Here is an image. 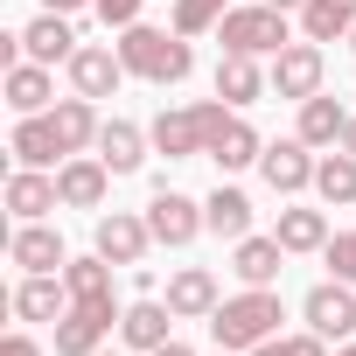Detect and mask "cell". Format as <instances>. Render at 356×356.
<instances>
[{
    "label": "cell",
    "mask_w": 356,
    "mask_h": 356,
    "mask_svg": "<svg viewBox=\"0 0 356 356\" xmlns=\"http://www.w3.org/2000/svg\"><path fill=\"white\" fill-rule=\"evenodd\" d=\"M210 335H217V349H231V356L273 342V335H280V293H273V286H245L238 300H217Z\"/></svg>",
    "instance_id": "6da1fadb"
},
{
    "label": "cell",
    "mask_w": 356,
    "mask_h": 356,
    "mask_svg": "<svg viewBox=\"0 0 356 356\" xmlns=\"http://www.w3.org/2000/svg\"><path fill=\"white\" fill-rule=\"evenodd\" d=\"M119 56H126V70L133 77H147V84H182L189 70H196V56H189V35H168V29H126V42H119Z\"/></svg>",
    "instance_id": "7a4b0ae2"
},
{
    "label": "cell",
    "mask_w": 356,
    "mask_h": 356,
    "mask_svg": "<svg viewBox=\"0 0 356 356\" xmlns=\"http://www.w3.org/2000/svg\"><path fill=\"white\" fill-rule=\"evenodd\" d=\"M231 119V105L217 98V105H189V112H161L154 119V154H168V161H196V154H210V133Z\"/></svg>",
    "instance_id": "3957f363"
},
{
    "label": "cell",
    "mask_w": 356,
    "mask_h": 356,
    "mask_svg": "<svg viewBox=\"0 0 356 356\" xmlns=\"http://www.w3.org/2000/svg\"><path fill=\"white\" fill-rule=\"evenodd\" d=\"M217 35H224V49L231 56H280L293 35H286V8H231L224 22H217Z\"/></svg>",
    "instance_id": "277c9868"
},
{
    "label": "cell",
    "mask_w": 356,
    "mask_h": 356,
    "mask_svg": "<svg viewBox=\"0 0 356 356\" xmlns=\"http://www.w3.org/2000/svg\"><path fill=\"white\" fill-rule=\"evenodd\" d=\"M147 231H154V245H196V231H210V217H203V203H189L182 189H161V196L147 203Z\"/></svg>",
    "instance_id": "5b68a950"
},
{
    "label": "cell",
    "mask_w": 356,
    "mask_h": 356,
    "mask_svg": "<svg viewBox=\"0 0 356 356\" xmlns=\"http://www.w3.org/2000/svg\"><path fill=\"white\" fill-rule=\"evenodd\" d=\"M300 314H307V328L314 335H356V293H349V280H321L307 300H300Z\"/></svg>",
    "instance_id": "8992f818"
},
{
    "label": "cell",
    "mask_w": 356,
    "mask_h": 356,
    "mask_svg": "<svg viewBox=\"0 0 356 356\" xmlns=\"http://www.w3.org/2000/svg\"><path fill=\"white\" fill-rule=\"evenodd\" d=\"M273 91L280 98H314L321 91V42H286L273 56Z\"/></svg>",
    "instance_id": "52a82bcc"
},
{
    "label": "cell",
    "mask_w": 356,
    "mask_h": 356,
    "mask_svg": "<svg viewBox=\"0 0 356 356\" xmlns=\"http://www.w3.org/2000/svg\"><path fill=\"white\" fill-rule=\"evenodd\" d=\"M259 168H266V182H273L280 196L314 189V154H307V140H273V147L259 154Z\"/></svg>",
    "instance_id": "ba28073f"
},
{
    "label": "cell",
    "mask_w": 356,
    "mask_h": 356,
    "mask_svg": "<svg viewBox=\"0 0 356 356\" xmlns=\"http://www.w3.org/2000/svg\"><path fill=\"white\" fill-rule=\"evenodd\" d=\"M147 245H154L147 217H126V210L98 217V259H112V266H140V259H147Z\"/></svg>",
    "instance_id": "9c48e42d"
},
{
    "label": "cell",
    "mask_w": 356,
    "mask_h": 356,
    "mask_svg": "<svg viewBox=\"0 0 356 356\" xmlns=\"http://www.w3.org/2000/svg\"><path fill=\"white\" fill-rule=\"evenodd\" d=\"M63 286H70V307H91V314L119 321L112 314V259H70L63 266Z\"/></svg>",
    "instance_id": "30bf717a"
},
{
    "label": "cell",
    "mask_w": 356,
    "mask_h": 356,
    "mask_svg": "<svg viewBox=\"0 0 356 356\" xmlns=\"http://www.w3.org/2000/svg\"><path fill=\"white\" fill-rule=\"evenodd\" d=\"M56 189H63V210H98V203H105V189H112V168H105V161L70 154V161L56 168Z\"/></svg>",
    "instance_id": "8fae6325"
},
{
    "label": "cell",
    "mask_w": 356,
    "mask_h": 356,
    "mask_svg": "<svg viewBox=\"0 0 356 356\" xmlns=\"http://www.w3.org/2000/svg\"><path fill=\"white\" fill-rule=\"evenodd\" d=\"M56 203H63L56 175H42V168H15V175H8V210H15L22 224H42Z\"/></svg>",
    "instance_id": "7c38bea8"
},
{
    "label": "cell",
    "mask_w": 356,
    "mask_h": 356,
    "mask_svg": "<svg viewBox=\"0 0 356 356\" xmlns=\"http://www.w3.org/2000/svg\"><path fill=\"white\" fill-rule=\"evenodd\" d=\"M168 307H175V321H210L217 314V273L210 266H182L168 280Z\"/></svg>",
    "instance_id": "4fadbf2b"
},
{
    "label": "cell",
    "mask_w": 356,
    "mask_h": 356,
    "mask_svg": "<svg viewBox=\"0 0 356 356\" xmlns=\"http://www.w3.org/2000/svg\"><path fill=\"white\" fill-rule=\"evenodd\" d=\"M126 77H133V70H126V56H112V49H77V56H70L77 98H112Z\"/></svg>",
    "instance_id": "5bb4252c"
},
{
    "label": "cell",
    "mask_w": 356,
    "mask_h": 356,
    "mask_svg": "<svg viewBox=\"0 0 356 356\" xmlns=\"http://www.w3.org/2000/svg\"><path fill=\"white\" fill-rule=\"evenodd\" d=\"M22 56H29V63H70V56H77L70 15H49V8H42V22L22 29Z\"/></svg>",
    "instance_id": "9a60e30c"
},
{
    "label": "cell",
    "mask_w": 356,
    "mask_h": 356,
    "mask_svg": "<svg viewBox=\"0 0 356 356\" xmlns=\"http://www.w3.org/2000/svg\"><path fill=\"white\" fill-rule=\"evenodd\" d=\"M8 147H15V161H22V168H56V161H63V133H56V119H49V112H29V119L15 126V140H8Z\"/></svg>",
    "instance_id": "2e32d148"
},
{
    "label": "cell",
    "mask_w": 356,
    "mask_h": 356,
    "mask_svg": "<svg viewBox=\"0 0 356 356\" xmlns=\"http://www.w3.org/2000/svg\"><path fill=\"white\" fill-rule=\"evenodd\" d=\"M8 259H15L22 273H56V266H70V252H63V238H56L49 224H22V231L8 238Z\"/></svg>",
    "instance_id": "e0dca14e"
},
{
    "label": "cell",
    "mask_w": 356,
    "mask_h": 356,
    "mask_svg": "<svg viewBox=\"0 0 356 356\" xmlns=\"http://www.w3.org/2000/svg\"><path fill=\"white\" fill-rule=\"evenodd\" d=\"M15 314H22V321H63V314H70V286H63L56 273H29V280L15 286Z\"/></svg>",
    "instance_id": "ac0fdd59"
},
{
    "label": "cell",
    "mask_w": 356,
    "mask_h": 356,
    "mask_svg": "<svg viewBox=\"0 0 356 356\" xmlns=\"http://www.w3.org/2000/svg\"><path fill=\"white\" fill-rule=\"evenodd\" d=\"M147 140H154V133H140L133 119H105V126H98V161H105L112 175H133V168L147 161Z\"/></svg>",
    "instance_id": "d6986e66"
},
{
    "label": "cell",
    "mask_w": 356,
    "mask_h": 356,
    "mask_svg": "<svg viewBox=\"0 0 356 356\" xmlns=\"http://www.w3.org/2000/svg\"><path fill=\"white\" fill-rule=\"evenodd\" d=\"M259 154H266V140H259V133H252V126H245L238 112H231V119H224V126L210 133V161H217L224 175H238V168H252Z\"/></svg>",
    "instance_id": "ffe728a7"
},
{
    "label": "cell",
    "mask_w": 356,
    "mask_h": 356,
    "mask_svg": "<svg viewBox=\"0 0 356 356\" xmlns=\"http://www.w3.org/2000/svg\"><path fill=\"white\" fill-rule=\"evenodd\" d=\"M280 259H286V245H280V238H238L231 273H238L245 286H273V280H280Z\"/></svg>",
    "instance_id": "44dd1931"
},
{
    "label": "cell",
    "mask_w": 356,
    "mask_h": 356,
    "mask_svg": "<svg viewBox=\"0 0 356 356\" xmlns=\"http://www.w3.org/2000/svg\"><path fill=\"white\" fill-rule=\"evenodd\" d=\"M168 321H175L168 300H133V307L119 314V335H126V349H161V342H168Z\"/></svg>",
    "instance_id": "7402d4cb"
},
{
    "label": "cell",
    "mask_w": 356,
    "mask_h": 356,
    "mask_svg": "<svg viewBox=\"0 0 356 356\" xmlns=\"http://www.w3.org/2000/svg\"><path fill=\"white\" fill-rule=\"evenodd\" d=\"M266 84H273V77L259 70V56H231V49H224V63H217V98H224V105H252Z\"/></svg>",
    "instance_id": "603a6c76"
},
{
    "label": "cell",
    "mask_w": 356,
    "mask_h": 356,
    "mask_svg": "<svg viewBox=\"0 0 356 356\" xmlns=\"http://www.w3.org/2000/svg\"><path fill=\"white\" fill-rule=\"evenodd\" d=\"M49 119H56V133H63V154H84V147H98V112H91V98H56L49 105Z\"/></svg>",
    "instance_id": "cb8c5ba5"
},
{
    "label": "cell",
    "mask_w": 356,
    "mask_h": 356,
    "mask_svg": "<svg viewBox=\"0 0 356 356\" xmlns=\"http://www.w3.org/2000/svg\"><path fill=\"white\" fill-rule=\"evenodd\" d=\"M112 335V321L105 314H91V307H70L63 321H56V356H98V342Z\"/></svg>",
    "instance_id": "d4e9b609"
},
{
    "label": "cell",
    "mask_w": 356,
    "mask_h": 356,
    "mask_svg": "<svg viewBox=\"0 0 356 356\" xmlns=\"http://www.w3.org/2000/svg\"><path fill=\"white\" fill-rule=\"evenodd\" d=\"M342 126H349V112H342L328 91L300 98V140H307V147H335V140H342Z\"/></svg>",
    "instance_id": "484cf974"
},
{
    "label": "cell",
    "mask_w": 356,
    "mask_h": 356,
    "mask_svg": "<svg viewBox=\"0 0 356 356\" xmlns=\"http://www.w3.org/2000/svg\"><path fill=\"white\" fill-rule=\"evenodd\" d=\"M300 29H307V42H342L356 29V0H307Z\"/></svg>",
    "instance_id": "4316f807"
},
{
    "label": "cell",
    "mask_w": 356,
    "mask_h": 356,
    "mask_svg": "<svg viewBox=\"0 0 356 356\" xmlns=\"http://www.w3.org/2000/svg\"><path fill=\"white\" fill-rule=\"evenodd\" d=\"M49 91H56V84H49V63H15V70H8V105H15L22 119H29V112H49Z\"/></svg>",
    "instance_id": "83f0119b"
},
{
    "label": "cell",
    "mask_w": 356,
    "mask_h": 356,
    "mask_svg": "<svg viewBox=\"0 0 356 356\" xmlns=\"http://www.w3.org/2000/svg\"><path fill=\"white\" fill-rule=\"evenodd\" d=\"M203 217H210L217 238H252V203H245V189H217V196L203 203Z\"/></svg>",
    "instance_id": "f1b7e54d"
},
{
    "label": "cell",
    "mask_w": 356,
    "mask_h": 356,
    "mask_svg": "<svg viewBox=\"0 0 356 356\" xmlns=\"http://www.w3.org/2000/svg\"><path fill=\"white\" fill-rule=\"evenodd\" d=\"M286 252H321L328 245V217L321 210H280V231H273Z\"/></svg>",
    "instance_id": "f546056e"
},
{
    "label": "cell",
    "mask_w": 356,
    "mask_h": 356,
    "mask_svg": "<svg viewBox=\"0 0 356 356\" xmlns=\"http://www.w3.org/2000/svg\"><path fill=\"white\" fill-rule=\"evenodd\" d=\"M314 189H321V203H356V154H321Z\"/></svg>",
    "instance_id": "4dcf8cb0"
},
{
    "label": "cell",
    "mask_w": 356,
    "mask_h": 356,
    "mask_svg": "<svg viewBox=\"0 0 356 356\" xmlns=\"http://www.w3.org/2000/svg\"><path fill=\"white\" fill-rule=\"evenodd\" d=\"M231 15V0H175V35H203Z\"/></svg>",
    "instance_id": "1f68e13d"
},
{
    "label": "cell",
    "mask_w": 356,
    "mask_h": 356,
    "mask_svg": "<svg viewBox=\"0 0 356 356\" xmlns=\"http://www.w3.org/2000/svg\"><path fill=\"white\" fill-rule=\"evenodd\" d=\"M321 259H328V273H335V280H349V286H356V231H335V238L321 245Z\"/></svg>",
    "instance_id": "d6a6232c"
},
{
    "label": "cell",
    "mask_w": 356,
    "mask_h": 356,
    "mask_svg": "<svg viewBox=\"0 0 356 356\" xmlns=\"http://www.w3.org/2000/svg\"><path fill=\"white\" fill-rule=\"evenodd\" d=\"M91 8L105 15V29H133V15H140V0H91Z\"/></svg>",
    "instance_id": "836d02e7"
},
{
    "label": "cell",
    "mask_w": 356,
    "mask_h": 356,
    "mask_svg": "<svg viewBox=\"0 0 356 356\" xmlns=\"http://www.w3.org/2000/svg\"><path fill=\"white\" fill-rule=\"evenodd\" d=\"M0 356H42V342H35V335H8V342H0Z\"/></svg>",
    "instance_id": "e575fe53"
},
{
    "label": "cell",
    "mask_w": 356,
    "mask_h": 356,
    "mask_svg": "<svg viewBox=\"0 0 356 356\" xmlns=\"http://www.w3.org/2000/svg\"><path fill=\"white\" fill-rule=\"evenodd\" d=\"M252 356H300V349H293V335H273V342H259Z\"/></svg>",
    "instance_id": "d590c367"
},
{
    "label": "cell",
    "mask_w": 356,
    "mask_h": 356,
    "mask_svg": "<svg viewBox=\"0 0 356 356\" xmlns=\"http://www.w3.org/2000/svg\"><path fill=\"white\" fill-rule=\"evenodd\" d=\"M147 356H196V349H189V342H175V335H168V342H161V349H147Z\"/></svg>",
    "instance_id": "8d00e7d4"
},
{
    "label": "cell",
    "mask_w": 356,
    "mask_h": 356,
    "mask_svg": "<svg viewBox=\"0 0 356 356\" xmlns=\"http://www.w3.org/2000/svg\"><path fill=\"white\" fill-rule=\"evenodd\" d=\"M49 15H77V8H91V0H42Z\"/></svg>",
    "instance_id": "74e56055"
},
{
    "label": "cell",
    "mask_w": 356,
    "mask_h": 356,
    "mask_svg": "<svg viewBox=\"0 0 356 356\" xmlns=\"http://www.w3.org/2000/svg\"><path fill=\"white\" fill-rule=\"evenodd\" d=\"M342 154H356V119H349V126H342Z\"/></svg>",
    "instance_id": "f35d334b"
},
{
    "label": "cell",
    "mask_w": 356,
    "mask_h": 356,
    "mask_svg": "<svg viewBox=\"0 0 356 356\" xmlns=\"http://www.w3.org/2000/svg\"><path fill=\"white\" fill-rule=\"evenodd\" d=\"M266 8H307V0H266Z\"/></svg>",
    "instance_id": "ab89813d"
},
{
    "label": "cell",
    "mask_w": 356,
    "mask_h": 356,
    "mask_svg": "<svg viewBox=\"0 0 356 356\" xmlns=\"http://www.w3.org/2000/svg\"><path fill=\"white\" fill-rule=\"evenodd\" d=\"M335 356H356V342H349V349H335Z\"/></svg>",
    "instance_id": "60d3db41"
},
{
    "label": "cell",
    "mask_w": 356,
    "mask_h": 356,
    "mask_svg": "<svg viewBox=\"0 0 356 356\" xmlns=\"http://www.w3.org/2000/svg\"><path fill=\"white\" fill-rule=\"evenodd\" d=\"M349 49H356V29H349Z\"/></svg>",
    "instance_id": "b9f144b4"
},
{
    "label": "cell",
    "mask_w": 356,
    "mask_h": 356,
    "mask_svg": "<svg viewBox=\"0 0 356 356\" xmlns=\"http://www.w3.org/2000/svg\"><path fill=\"white\" fill-rule=\"evenodd\" d=\"M98 356H112V349H98Z\"/></svg>",
    "instance_id": "7bdbcfd3"
},
{
    "label": "cell",
    "mask_w": 356,
    "mask_h": 356,
    "mask_svg": "<svg viewBox=\"0 0 356 356\" xmlns=\"http://www.w3.org/2000/svg\"><path fill=\"white\" fill-rule=\"evenodd\" d=\"M224 356H231V349H224Z\"/></svg>",
    "instance_id": "ee69618b"
}]
</instances>
